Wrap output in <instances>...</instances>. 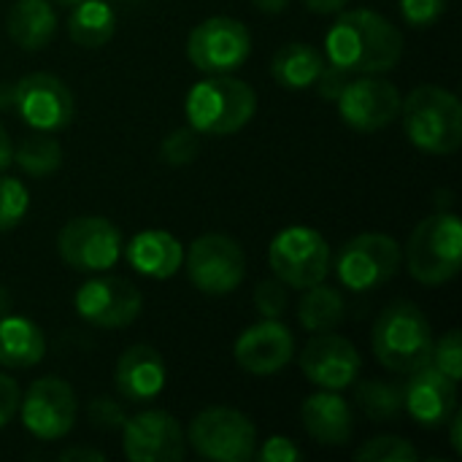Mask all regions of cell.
I'll return each mask as SVG.
<instances>
[{"label": "cell", "mask_w": 462, "mask_h": 462, "mask_svg": "<svg viewBox=\"0 0 462 462\" xmlns=\"http://www.w3.org/2000/svg\"><path fill=\"white\" fill-rule=\"evenodd\" d=\"M11 306H14V298H11L8 287L0 284V319H3L5 314H11Z\"/></svg>", "instance_id": "f6af8a7d"}, {"label": "cell", "mask_w": 462, "mask_h": 462, "mask_svg": "<svg viewBox=\"0 0 462 462\" xmlns=\"http://www.w3.org/2000/svg\"><path fill=\"white\" fill-rule=\"evenodd\" d=\"M252 54V32L241 19L233 16H208L189 30L187 57L189 62L208 73H236L246 65Z\"/></svg>", "instance_id": "30bf717a"}, {"label": "cell", "mask_w": 462, "mask_h": 462, "mask_svg": "<svg viewBox=\"0 0 462 462\" xmlns=\"http://www.w3.org/2000/svg\"><path fill=\"white\" fill-rule=\"evenodd\" d=\"M398 5H401L406 24L420 27V30L436 24L447 11V0H398Z\"/></svg>", "instance_id": "e575fe53"}, {"label": "cell", "mask_w": 462, "mask_h": 462, "mask_svg": "<svg viewBox=\"0 0 462 462\" xmlns=\"http://www.w3.org/2000/svg\"><path fill=\"white\" fill-rule=\"evenodd\" d=\"M62 263L81 273H106L122 257V233L106 217H76L57 236Z\"/></svg>", "instance_id": "7c38bea8"}, {"label": "cell", "mask_w": 462, "mask_h": 462, "mask_svg": "<svg viewBox=\"0 0 462 462\" xmlns=\"http://www.w3.org/2000/svg\"><path fill=\"white\" fill-rule=\"evenodd\" d=\"M184 268L192 287L211 298L233 295L246 279V254L225 233H203L184 252Z\"/></svg>", "instance_id": "52a82bcc"}, {"label": "cell", "mask_w": 462, "mask_h": 462, "mask_svg": "<svg viewBox=\"0 0 462 462\" xmlns=\"http://www.w3.org/2000/svg\"><path fill=\"white\" fill-rule=\"evenodd\" d=\"M406 268L414 282L425 287H441L460 273L462 222L457 214L439 211L425 217L409 236L403 249Z\"/></svg>", "instance_id": "5b68a950"}, {"label": "cell", "mask_w": 462, "mask_h": 462, "mask_svg": "<svg viewBox=\"0 0 462 462\" xmlns=\"http://www.w3.org/2000/svg\"><path fill=\"white\" fill-rule=\"evenodd\" d=\"M401 122L411 146L428 154H455L462 143V106L439 84L414 87L401 103Z\"/></svg>", "instance_id": "3957f363"}, {"label": "cell", "mask_w": 462, "mask_h": 462, "mask_svg": "<svg viewBox=\"0 0 462 462\" xmlns=\"http://www.w3.org/2000/svg\"><path fill=\"white\" fill-rule=\"evenodd\" d=\"M355 460L360 462H414L420 460V452L411 441L401 436H376L368 439L363 447L355 449Z\"/></svg>", "instance_id": "4dcf8cb0"}, {"label": "cell", "mask_w": 462, "mask_h": 462, "mask_svg": "<svg viewBox=\"0 0 462 462\" xmlns=\"http://www.w3.org/2000/svg\"><path fill=\"white\" fill-rule=\"evenodd\" d=\"M433 341V328L425 311L411 300H393L376 317L371 330V349L376 360L387 371L403 376L430 363Z\"/></svg>", "instance_id": "277c9868"}, {"label": "cell", "mask_w": 462, "mask_h": 462, "mask_svg": "<svg viewBox=\"0 0 462 462\" xmlns=\"http://www.w3.org/2000/svg\"><path fill=\"white\" fill-rule=\"evenodd\" d=\"M122 449L130 462H179L187 457V433L171 411L149 409L125 420Z\"/></svg>", "instance_id": "2e32d148"}, {"label": "cell", "mask_w": 462, "mask_h": 462, "mask_svg": "<svg viewBox=\"0 0 462 462\" xmlns=\"http://www.w3.org/2000/svg\"><path fill=\"white\" fill-rule=\"evenodd\" d=\"M165 360L149 344H133L125 349L114 368L116 393L130 403H152L165 390Z\"/></svg>", "instance_id": "ffe728a7"}, {"label": "cell", "mask_w": 462, "mask_h": 462, "mask_svg": "<svg viewBox=\"0 0 462 462\" xmlns=\"http://www.w3.org/2000/svg\"><path fill=\"white\" fill-rule=\"evenodd\" d=\"M127 263L146 279H171L184 265V246L168 230H141L127 244Z\"/></svg>", "instance_id": "7402d4cb"}, {"label": "cell", "mask_w": 462, "mask_h": 462, "mask_svg": "<svg viewBox=\"0 0 462 462\" xmlns=\"http://www.w3.org/2000/svg\"><path fill=\"white\" fill-rule=\"evenodd\" d=\"M401 89L379 73H363L349 79L341 95L336 97L341 119L360 133H376L390 127L401 116Z\"/></svg>", "instance_id": "5bb4252c"}, {"label": "cell", "mask_w": 462, "mask_h": 462, "mask_svg": "<svg viewBox=\"0 0 462 462\" xmlns=\"http://www.w3.org/2000/svg\"><path fill=\"white\" fill-rule=\"evenodd\" d=\"M11 106L30 130L57 133L73 122L76 100L62 79L46 70L22 76L11 87Z\"/></svg>", "instance_id": "8fae6325"}, {"label": "cell", "mask_w": 462, "mask_h": 462, "mask_svg": "<svg viewBox=\"0 0 462 462\" xmlns=\"http://www.w3.org/2000/svg\"><path fill=\"white\" fill-rule=\"evenodd\" d=\"M30 211V192L16 176H0V233H8L24 222Z\"/></svg>", "instance_id": "f546056e"}, {"label": "cell", "mask_w": 462, "mask_h": 462, "mask_svg": "<svg viewBox=\"0 0 462 462\" xmlns=\"http://www.w3.org/2000/svg\"><path fill=\"white\" fill-rule=\"evenodd\" d=\"M403 265L401 244L387 233H360L336 257V276L352 292H371L387 284Z\"/></svg>", "instance_id": "9c48e42d"}, {"label": "cell", "mask_w": 462, "mask_h": 462, "mask_svg": "<svg viewBox=\"0 0 462 462\" xmlns=\"http://www.w3.org/2000/svg\"><path fill=\"white\" fill-rule=\"evenodd\" d=\"M57 5H62V8H73V5H79V3H84V0H54Z\"/></svg>", "instance_id": "bcb514c9"}, {"label": "cell", "mask_w": 462, "mask_h": 462, "mask_svg": "<svg viewBox=\"0 0 462 462\" xmlns=\"http://www.w3.org/2000/svg\"><path fill=\"white\" fill-rule=\"evenodd\" d=\"M344 314H346V303L336 287L319 282L303 290V298L298 303V319L309 333L336 330L344 322Z\"/></svg>", "instance_id": "4316f807"}, {"label": "cell", "mask_w": 462, "mask_h": 462, "mask_svg": "<svg viewBox=\"0 0 462 462\" xmlns=\"http://www.w3.org/2000/svg\"><path fill=\"white\" fill-rule=\"evenodd\" d=\"M257 111L254 87L238 76L217 73L195 81L184 97V116L192 130L222 138L244 130Z\"/></svg>", "instance_id": "7a4b0ae2"}, {"label": "cell", "mask_w": 462, "mask_h": 462, "mask_svg": "<svg viewBox=\"0 0 462 462\" xmlns=\"http://www.w3.org/2000/svg\"><path fill=\"white\" fill-rule=\"evenodd\" d=\"M46 355L43 330L27 317L5 314L0 319V365L11 371L32 368Z\"/></svg>", "instance_id": "cb8c5ba5"}, {"label": "cell", "mask_w": 462, "mask_h": 462, "mask_svg": "<svg viewBox=\"0 0 462 462\" xmlns=\"http://www.w3.org/2000/svg\"><path fill=\"white\" fill-rule=\"evenodd\" d=\"M303 430L322 447H344L355 433V411L333 390L314 393L300 406Z\"/></svg>", "instance_id": "44dd1931"}, {"label": "cell", "mask_w": 462, "mask_h": 462, "mask_svg": "<svg viewBox=\"0 0 462 462\" xmlns=\"http://www.w3.org/2000/svg\"><path fill=\"white\" fill-rule=\"evenodd\" d=\"M8 38L24 49L38 51L57 35V14L49 0H16L5 16Z\"/></svg>", "instance_id": "603a6c76"}, {"label": "cell", "mask_w": 462, "mask_h": 462, "mask_svg": "<svg viewBox=\"0 0 462 462\" xmlns=\"http://www.w3.org/2000/svg\"><path fill=\"white\" fill-rule=\"evenodd\" d=\"M325 57L317 46L311 43H300V41H292V43H284L273 60H271V76L279 87L284 89H292V92H303L309 87L317 84L322 68H325Z\"/></svg>", "instance_id": "d4e9b609"}, {"label": "cell", "mask_w": 462, "mask_h": 462, "mask_svg": "<svg viewBox=\"0 0 462 462\" xmlns=\"http://www.w3.org/2000/svg\"><path fill=\"white\" fill-rule=\"evenodd\" d=\"M187 444L203 460L249 462L257 452V428L238 409L211 406L192 417Z\"/></svg>", "instance_id": "8992f818"}, {"label": "cell", "mask_w": 462, "mask_h": 462, "mask_svg": "<svg viewBox=\"0 0 462 462\" xmlns=\"http://www.w3.org/2000/svg\"><path fill=\"white\" fill-rule=\"evenodd\" d=\"M290 306V287L279 279H265L254 290V309L263 319H282Z\"/></svg>", "instance_id": "836d02e7"}, {"label": "cell", "mask_w": 462, "mask_h": 462, "mask_svg": "<svg viewBox=\"0 0 462 462\" xmlns=\"http://www.w3.org/2000/svg\"><path fill=\"white\" fill-rule=\"evenodd\" d=\"M360 368L363 357L357 346L333 330L317 333L300 352V371L319 390L341 393L352 387L360 376Z\"/></svg>", "instance_id": "e0dca14e"}, {"label": "cell", "mask_w": 462, "mask_h": 462, "mask_svg": "<svg viewBox=\"0 0 462 462\" xmlns=\"http://www.w3.org/2000/svg\"><path fill=\"white\" fill-rule=\"evenodd\" d=\"M200 133L192 130L189 125L187 127H176L171 130L162 143H160V157L162 162L173 165V168H184L189 162H195V157L200 154Z\"/></svg>", "instance_id": "1f68e13d"}, {"label": "cell", "mask_w": 462, "mask_h": 462, "mask_svg": "<svg viewBox=\"0 0 462 462\" xmlns=\"http://www.w3.org/2000/svg\"><path fill=\"white\" fill-rule=\"evenodd\" d=\"M11 162H14V143H11V135H8L5 125L0 122V171H5Z\"/></svg>", "instance_id": "b9f144b4"}, {"label": "cell", "mask_w": 462, "mask_h": 462, "mask_svg": "<svg viewBox=\"0 0 462 462\" xmlns=\"http://www.w3.org/2000/svg\"><path fill=\"white\" fill-rule=\"evenodd\" d=\"M447 425H449V444H452V449L457 452V455H462V411L457 409L449 420H447Z\"/></svg>", "instance_id": "7bdbcfd3"}, {"label": "cell", "mask_w": 462, "mask_h": 462, "mask_svg": "<svg viewBox=\"0 0 462 462\" xmlns=\"http://www.w3.org/2000/svg\"><path fill=\"white\" fill-rule=\"evenodd\" d=\"M87 411H89V422H92L95 428H122L125 420H127L125 409H122L116 401H111L108 395L95 398V401L89 403Z\"/></svg>", "instance_id": "d590c367"}, {"label": "cell", "mask_w": 462, "mask_h": 462, "mask_svg": "<svg viewBox=\"0 0 462 462\" xmlns=\"http://www.w3.org/2000/svg\"><path fill=\"white\" fill-rule=\"evenodd\" d=\"M116 32V14L108 0H84L73 5L68 16V38L76 46L97 49L108 43Z\"/></svg>", "instance_id": "484cf974"}, {"label": "cell", "mask_w": 462, "mask_h": 462, "mask_svg": "<svg viewBox=\"0 0 462 462\" xmlns=\"http://www.w3.org/2000/svg\"><path fill=\"white\" fill-rule=\"evenodd\" d=\"M303 3L314 14H338L349 5V0H303Z\"/></svg>", "instance_id": "60d3db41"}, {"label": "cell", "mask_w": 462, "mask_h": 462, "mask_svg": "<svg viewBox=\"0 0 462 462\" xmlns=\"http://www.w3.org/2000/svg\"><path fill=\"white\" fill-rule=\"evenodd\" d=\"M355 403L374 422H395L403 414V387L390 382H360L355 390Z\"/></svg>", "instance_id": "f1b7e54d"}, {"label": "cell", "mask_w": 462, "mask_h": 462, "mask_svg": "<svg viewBox=\"0 0 462 462\" xmlns=\"http://www.w3.org/2000/svg\"><path fill=\"white\" fill-rule=\"evenodd\" d=\"M252 3H254V8L263 11V14H282L292 0H252Z\"/></svg>", "instance_id": "ee69618b"}, {"label": "cell", "mask_w": 462, "mask_h": 462, "mask_svg": "<svg viewBox=\"0 0 462 462\" xmlns=\"http://www.w3.org/2000/svg\"><path fill=\"white\" fill-rule=\"evenodd\" d=\"M430 365L439 368L447 379L462 382V333L460 330H447L439 341H433L430 352Z\"/></svg>", "instance_id": "d6a6232c"}, {"label": "cell", "mask_w": 462, "mask_h": 462, "mask_svg": "<svg viewBox=\"0 0 462 462\" xmlns=\"http://www.w3.org/2000/svg\"><path fill=\"white\" fill-rule=\"evenodd\" d=\"M403 411L422 428H444L457 411V382L447 379L430 363L411 371L403 384Z\"/></svg>", "instance_id": "d6986e66"}, {"label": "cell", "mask_w": 462, "mask_h": 462, "mask_svg": "<svg viewBox=\"0 0 462 462\" xmlns=\"http://www.w3.org/2000/svg\"><path fill=\"white\" fill-rule=\"evenodd\" d=\"M60 460L65 462H79V460H89V462H103L106 460V455L103 452H97V449H87V447H73V449H65V452H60Z\"/></svg>", "instance_id": "ab89813d"}, {"label": "cell", "mask_w": 462, "mask_h": 462, "mask_svg": "<svg viewBox=\"0 0 462 462\" xmlns=\"http://www.w3.org/2000/svg\"><path fill=\"white\" fill-rule=\"evenodd\" d=\"M73 309L84 322L100 330L127 328L143 309L141 290L122 276H95L84 282L73 298Z\"/></svg>", "instance_id": "9a60e30c"}, {"label": "cell", "mask_w": 462, "mask_h": 462, "mask_svg": "<svg viewBox=\"0 0 462 462\" xmlns=\"http://www.w3.org/2000/svg\"><path fill=\"white\" fill-rule=\"evenodd\" d=\"M254 457H260V462H298L303 460V452H300V447L292 439L271 436L260 447V452H254Z\"/></svg>", "instance_id": "8d00e7d4"}, {"label": "cell", "mask_w": 462, "mask_h": 462, "mask_svg": "<svg viewBox=\"0 0 462 462\" xmlns=\"http://www.w3.org/2000/svg\"><path fill=\"white\" fill-rule=\"evenodd\" d=\"M330 260L333 254L328 241L306 225L279 230L268 246V265L290 290H306L325 282L330 273Z\"/></svg>", "instance_id": "ba28073f"}, {"label": "cell", "mask_w": 462, "mask_h": 462, "mask_svg": "<svg viewBox=\"0 0 462 462\" xmlns=\"http://www.w3.org/2000/svg\"><path fill=\"white\" fill-rule=\"evenodd\" d=\"M19 401H22L19 384L8 374H0V430L19 414Z\"/></svg>", "instance_id": "f35d334b"}, {"label": "cell", "mask_w": 462, "mask_h": 462, "mask_svg": "<svg viewBox=\"0 0 462 462\" xmlns=\"http://www.w3.org/2000/svg\"><path fill=\"white\" fill-rule=\"evenodd\" d=\"M233 357L252 376H273L292 363L295 336L282 319H260L236 338Z\"/></svg>", "instance_id": "ac0fdd59"}, {"label": "cell", "mask_w": 462, "mask_h": 462, "mask_svg": "<svg viewBox=\"0 0 462 462\" xmlns=\"http://www.w3.org/2000/svg\"><path fill=\"white\" fill-rule=\"evenodd\" d=\"M76 393L60 376L35 379L19 401L22 428L38 441H60L76 425Z\"/></svg>", "instance_id": "4fadbf2b"}, {"label": "cell", "mask_w": 462, "mask_h": 462, "mask_svg": "<svg viewBox=\"0 0 462 462\" xmlns=\"http://www.w3.org/2000/svg\"><path fill=\"white\" fill-rule=\"evenodd\" d=\"M14 162L22 168V173L32 179H43L62 165V146L57 143V138H51V133L32 130L14 149Z\"/></svg>", "instance_id": "83f0119b"}, {"label": "cell", "mask_w": 462, "mask_h": 462, "mask_svg": "<svg viewBox=\"0 0 462 462\" xmlns=\"http://www.w3.org/2000/svg\"><path fill=\"white\" fill-rule=\"evenodd\" d=\"M403 32L387 16L371 8L338 11L325 35L328 62L349 76L393 70L403 57Z\"/></svg>", "instance_id": "6da1fadb"}, {"label": "cell", "mask_w": 462, "mask_h": 462, "mask_svg": "<svg viewBox=\"0 0 462 462\" xmlns=\"http://www.w3.org/2000/svg\"><path fill=\"white\" fill-rule=\"evenodd\" d=\"M352 76L346 73V70H341V68H336V65H325L322 68V73H319V79H317V92H319V97L322 100H333L336 103V97L341 95V89L346 87V81H349Z\"/></svg>", "instance_id": "74e56055"}]
</instances>
